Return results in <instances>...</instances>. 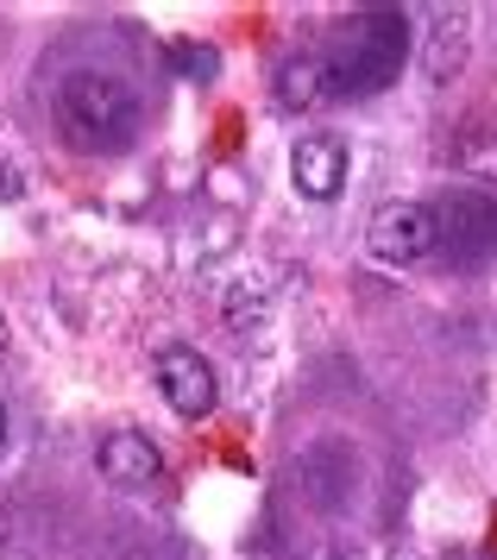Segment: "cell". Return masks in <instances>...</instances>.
I'll list each match as a JSON object with an SVG mask.
<instances>
[{
    "label": "cell",
    "instance_id": "8992f818",
    "mask_svg": "<svg viewBox=\"0 0 497 560\" xmlns=\"http://www.w3.org/2000/svg\"><path fill=\"white\" fill-rule=\"evenodd\" d=\"M327 95V70L315 57H290L284 70H277V102L284 107H315Z\"/></svg>",
    "mask_w": 497,
    "mask_h": 560
},
{
    "label": "cell",
    "instance_id": "277c9868",
    "mask_svg": "<svg viewBox=\"0 0 497 560\" xmlns=\"http://www.w3.org/2000/svg\"><path fill=\"white\" fill-rule=\"evenodd\" d=\"M290 183H297L309 202H334L347 189V139L302 132L297 145H290Z\"/></svg>",
    "mask_w": 497,
    "mask_h": 560
},
{
    "label": "cell",
    "instance_id": "3957f363",
    "mask_svg": "<svg viewBox=\"0 0 497 560\" xmlns=\"http://www.w3.org/2000/svg\"><path fill=\"white\" fill-rule=\"evenodd\" d=\"M158 390H164V404L176 409V416H208L215 409V397H221V384H215V365L196 353V347H164L158 353Z\"/></svg>",
    "mask_w": 497,
    "mask_h": 560
},
{
    "label": "cell",
    "instance_id": "6da1fadb",
    "mask_svg": "<svg viewBox=\"0 0 497 560\" xmlns=\"http://www.w3.org/2000/svg\"><path fill=\"white\" fill-rule=\"evenodd\" d=\"M57 127L76 152H126L139 139V95L107 70H76L57 89Z\"/></svg>",
    "mask_w": 497,
    "mask_h": 560
},
{
    "label": "cell",
    "instance_id": "9c48e42d",
    "mask_svg": "<svg viewBox=\"0 0 497 560\" xmlns=\"http://www.w3.org/2000/svg\"><path fill=\"white\" fill-rule=\"evenodd\" d=\"M0 441H7V409H0Z\"/></svg>",
    "mask_w": 497,
    "mask_h": 560
},
{
    "label": "cell",
    "instance_id": "ba28073f",
    "mask_svg": "<svg viewBox=\"0 0 497 560\" xmlns=\"http://www.w3.org/2000/svg\"><path fill=\"white\" fill-rule=\"evenodd\" d=\"M0 359H7V322H0Z\"/></svg>",
    "mask_w": 497,
    "mask_h": 560
},
{
    "label": "cell",
    "instance_id": "7a4b0ae2",
    "mask_svg": "<svg viewBox=\"0 0 497 560\" xmlns=\"http://www.w3.org/2000/svg\"><path fill=\"white\" fill-rule=\"evenodd\" d=\"M435 240H441V228L423 202H384L366 228V246H372L378 265H416V258L435 253Z\"/></svg>",
    "mask_w": 497,
    "mask_h": 560
},
{
    "label": "cell",
    "instance_id": "5b68a950",
    "mask_svg": "<svg viewBox=\"0 0 497 560\" xmlns=\"http://www.w3.org/2000/svg\"><path fill=\"white\" fill-rule=\"evenodd\" d=\"M158 466H164V454H158V441H146L139 429H120V434L101 441V472L114 485H151Z\"/></svg>",
    "mask_w": 497,
    "mask_h": 560
},
{
    "label": "cell",
    "instance_id": "52a82bcc",
    "mask_svg": "<svg viewBox=\"0 0 497 560\" xmlns=\"http://www.w3.org/2000/svg\"><path fill=\"white\" fill-rule=\"evenodd\" d=\"M460 158H466V171H473V177L497 183V145H492V139H478V132H466V139H460Z\"/></svg>",
    "mask_w": 497,
    "mask_h": 560
}]
</instances>
